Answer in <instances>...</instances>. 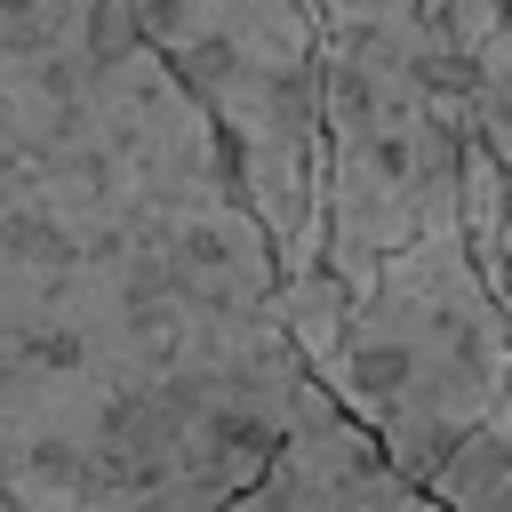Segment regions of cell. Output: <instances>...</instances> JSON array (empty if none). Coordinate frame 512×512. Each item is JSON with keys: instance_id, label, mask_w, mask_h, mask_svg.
Listing matches in <instances>:
<instances>
[{"instance_id": "obj_1", "label": "cell", "mask_w": 512, "mask_h": 512, "mask_svg": "<svg viewBox=\"0 0 512 512\" xmlns=\"http://www.w3.org/2000/svg\"><path fill=\"white\" fill-rule=\"evenodd\" d=\"M216 128L120 0H0V512H216L304 360Z\"/></svg>"}, {"instance_id": "obj_2", "label": "cell", "mask_w": 512, "mask_h": 512, "mask_svg": "<svg viewBox=\"0 0 512 512\" xmlns=\"http://www.w3.org/2000/svg\"><path fill=\"white\" fill-rule=\"evenodd\" d=\"M312 128V264L336 288L456 224L472 128L448 0H312Z\"/></svg>"}, {"instance_id": "obj_3", "label": "cell", "mask_w": 512, "mask_h": 512, "mask_svg": "<svg viewBox=\"0 0 512 512\" xmlns=\"http://www.w3.org/2000/svg\"><path fill=\"white\" fill-rule=\"evenodd\" d=\"M304 376L376 440L392 480L416 488L480 416L512 408L504 296L472 272L456 224L416 232L336 296Z\"/></svg>"}, {"instance_id": "obj_4", "label": "cell", "mask_w": 512, "mask_h": 512, "mask_svg": "<svg viewBox=\"0 0 512 512\" xmlns=\"http://www.w3.org/2000/svg\"><path fill=\"white\" fill-rule=\"evenodd\" d=\"M160 72L216 128L280 280L312 272V0H120Z\"/></svg>"}, {"instance_id": "obj_5", "label": "cell", "mask_w": 512, "mask_h": 512, "mask_svg": "<svg viewBox=\"0 0 512 512\" xmlns=\"http://www.w3.org/2000/svg\"><path fill=\"white\" fill-rule=\"evenodd\" d=\"M416 488L392 480L376 440L304 376L288 400V424L248 488H232L216 512H408Z\"/></svg>"}, {"instance_id": "obj_6", "label": "cell", "mask_w": 512, "mask_h": 512, "mask_svg": "<svg viewBox=\"0 0 512 512\" xmlns=\"http://www.w3.org/2000/svg\"><path fill=\"white\" fill-rule=\"evenodd\" d=\"M424 504L440 512H512V408L480 416L424 480H416Z\"/></svg>"}, {"instance_id": "obj_7", "label": "cell", "mask_w": 512, "mask_h": 512, "mask_svg": "<svg viewBox=\"0 0 512 512\" xmlns=\"http://www.w3.org/2000/svg\"><path fill=\"white\" fill-rule=\"evenodd\" d=\"M408 512H440V504H424V496H408Z\"/></svg>"}]
</instances>
